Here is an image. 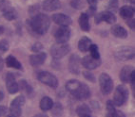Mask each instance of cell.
I'll return each mask as SVG.
<instances>
[{"mask_svg": "<svg viewBox=\"0 0 135 117\" xmlns=\"http://www.w3.org/2000/svg\"><path fill=\"white\" fill-rule=\"evenodd\" d=\"M27 25L34 34L44 35L48 32L51 25V20L48 15L43 13H37V14H34L31 20L27 21Z\"/></svg>", "mask_w": 135, "mask_h": 117, "instance_id": "1", "label": "cell"}, {"mask_svg": "<svg viewBox=\"0 0 135 117\" xmlns=\"http://www.w3.org/2000/svg\"><path fill=\"white\" fill-rule=\"evenodd\" d=\"M66 90L77 100H87L90 97V90L83 82L70 79L66 83Z\"/></svg>", "mask_w": 135, "mask_h": 117, "instance_id": "2", "label": "cell"}, {"mask_svg": "<svg viewBox=\"0 0 135 117\" xmlns=\"http://www.w3.org/2000/svg\"><path fill=\"white\" fill-rule=\"evenodd\" d=\"M128 94H129V93H128V88L126 86H124V85L117 86V88L115 89V92H114L113 100H112L114 106H117V107L123 106L128 101Z\"/></svg>", "mask_w": 135, "mask_h": 117, "instance_id": "3", "label": "cell"}, {"mask_svg": "<svg viewBox=\"0 0 135 117\" xmlns=\"http://www.w3.org/2000/svg\"><path fill=\"white\" fill-rule=\"evenodd\" d=\"M100 90L104 96H108L113 90V80L111 76L107 73H102L99 76Z\"/></svg>", "mask_w": 135, "mask_h": 117, "instance_id": "4", "label": "cell"}, {"mask_svg": "<svg viewBox=\"0 0 135 117\" xmlns=\"http://www.w3.org/2000/svg\"><path fill=\"white\" fill-rule=\"evenodd\" d=\"M37 79L41 83L45 84L47 86L51 87V88L55 89L58 87V79L54 75H52L51 73L48 71H41L39 72L37 75Z\"/></svg>", "mask_w": 135, "mask_h": 117, "instance_id": "5", "label": "cell"}, {"mask_svg": "<svg viewBox=\"0 0 135 117\" xmlns=\"http://www.w3.org/2000/svg\"><path fill=\"white\" fill-rule=\"evenodd\" d=\"M0 10L2 12L3 17L8 21H12V20L16 19V10L7 0H1L0 1Z\"/></svg>", "mask_w": 135, "mask_h": 117, "instance_id": "6", "label": "cell"}, {"mask_svg": "<svg viewBox=\"0 0 135 117\" xmlns=\"http://www.w3.org/2000/svg\"><path fill=\"white\" fill-rule=\"evenodd\" d=\"M26 99L24 96H18L11 102L10 114L15 117H20L22 114V108L25 105Z\"/></svg>", "mask_w": 135, "mask_h": 117, "instance_id": "7", "label": "cell"}, {"mask_svg": "<svg viewBox=\"0 0 135 117\" xmlns=\"http://www.w3.org/2000/svg\"><path fill=\"white\" fill-rule=\"evenodd\" d=\"M134 56V48L131 47V46H122V47L118 48L114 53V57H115L116 60H121V62L132 60Z\"/></svg>", "mask_w": 135, "mask_h": 117, "instance_id": "8", "label": "cell"}, {"mask_svg": "<svg viewBox=\"0 0 135 117\" xmlns=\"http://www.w3.org/2000/svg\"><path fill=\"white\" fill-rule=\"evenodd\" d=\"M70 50V46L66 43H55L53 44L51 48V55L52 56V58H54L55 60H59L62 59L63 57H65L66 55L69 54Z\"/></svg>", "mask_w": 135, "mask_h": 117, "instance_id": "9", "label": "cell"}, {"mask_svg": "<svg viewBox=\"0 0 135 117\" xmlns=\"http://www.w3.org/2000/svg\"><path fill=\"white\" fill-rule=\"evenodd\" d=\"M54 38L58 43H66L70 38V29L69 26H60L54 33Z\"/></svg>", "mask_w": 135, "mask_h": 117, "instance_id": "10", "label": "cell"}, {"mask_svg": "<svg viewBox=\"0 0 135 117\" xmlns=\"http://www.w3.org/2000/svg\"><path fill=\"white\" fill-rule=\"evenodd\" d=\"M6 86H7L8 92L11 93V94H13V93H18L19 91V86H18V82L16 81L15 79V76L11 72H8L7 75H6Z\"/></svg>", "mask_w": 135, "mask_h": 117, "instance_id": "11", "label": "cell"}, {"mask_svg": "<svg viewBox=\"0 0 135 117\" xmlns=\"http://www.w3.org/2000/svg\"><path fill=\"white\" fill-rule=\"evenodd\" d=\"M101 22H106L108 24H114L116 22V16L113 12H102L98 14L95 15V23L100 24Z\"/></svg>", "mask_w": 135, "mask_h": 117, "instance_id": "12", "label": "cell"}, {"mask_svg": "<svg viewBox=\"0 0 135 117\" xmlns=\"http://www.w3.org/2000/svg\"><path fill=\"white\" fill-rule=\"evenodd\" d=\"M80 65H81V60L80 57L76 54H73L70 56L69 60V70L71 74L78 75L80 73Z\"/></svg>", "mask_w": 135, "mask_h": 117, "instance_id": "13", "label": "cell"}, {"mask_svg": "<svg viewBox=\"0 0 135 117\" xmlns=\"http://www.w3.org/2000/svg\"><path fill=\"white\" fill-rule=\"evenodd\" d=\"M81 63H82V65L86 69L94 70L101 65L102 62L101 60H95V59L91 58L90 56H85L81 60Z\"/></svg>", "mask_w": 135, "mask_h": 117, "instance_id": "14", "label": "cell"}, {"mask_svg": "<svg viewBox=\"0 0 135 117\" xmlns=\"http://www.w3.org/2000/svg\"><path fill=\"white\" fill-rule=\"evenodd\" d=\"M52 21L55 23L56 25H59L60 26H69L71 25L73 20L70 16H68L63 13H55L51 16Z\"/></svg>", "mask_w": 135, "mask_h": 117, "instance_id": "15", "label": "cell"}, {"mask_svg": "<svg viewBox=\"0 0 135 117\" xmlns=\"http://www.w3.org/2000/svg\"><path fill=\"white\" fill-rule=\"evenodd\" d=\"M47 60V54L43 51L38 53H35L33 55L30 56V63L31 66H40L46 62Z\"/></svg>", "mask_w": 135, "mask_h": 117, "instance_id": "16", "label": "cell"}, {"mask_svg": "<svg viewBox=\"0 0 135 117\" xmlns=\"http://www.w3.org/2000/svg\"><path fill=\"white\" fill-rule=\"evenodd\" d=\"M42 8L46 12H54L61 8L60 0H44Z\"/></svg>", "mask_w": 135, "mask_h": 117, "instance_id": "17", "label": "cell"}, {"mask_svg": "<svg viewBox=\"0 0 135 117\" xmlns=\"http://www.w3.org/2000/svg\"><path fill=\"white\" fill-rule=\"evenodd\" d=\"M78 23H79L80 29H82L85 32H89L90 30V24H89V16L88 15V13L86 12H83L81 13L79 16V20H78Z\"/></svg>", "mask_w": 135, "mask_h": 117, "instance_id": "18", "label": "cell"}, {"mask_svg": "<svg viewBox=\"0 0 135 117\" xmlns=\"http://www.w3.org/2000/svg\"><path fill=\"white\" fill-rule=\"evenodd\" d=\"M111 34L116 37V38L119 39H126L128 37V31L125 27H123L122 26H119V25H115V26H111Z\"/></svg>", "mask_w": 135, "mask_h": 117, "instance_id": "19", "label": "cell"}, {"mask_svg": "<svg viewBox=\"0 0 135 117\" xmlns=\"http://www.w3.org/2000/svg\"><path fill=\"white\" fill-rule=\"evenodd\" d=\"M134 71V68L130 65H126L122 68L120 72V79L123 83H128L129 82L131 73Z\"/></svg>", "mask_w": 135, "mask_h": 117, "instance_id": "20", "label": "cell"}, {"mask_svg": "<svg viewBox=\"0 0 135 117\" xmlns=\"http://www.w3.org/2000/svg\"><path fill=\"white\" fill-rule=\"evenodd\" d=\"M5 63H6V65H7L8 67H10V68H15V69H16V70H23L21 62L17 60L15 56H12V55L8 56V57L6 58Z\"/></svg>", "mask_w": 135, "mask_h": 117, "instance_id": "21", "label": "cell"}, {"mask_svg": "<svg viewBox=\"0 0 135 117\" xmlns=\"http://www.w3.org/2000/svg\"><path fill=\"white\" fill-rule=\"evenodd\" d=\"M119 14L122 18L128 20L130 18H133L134 15V9L131 6H123L119 10Z\"/></svg>", "mask_w": 135, "mask_h": 117, "instance_id": "22", "label": "cell"}, {"mask_svg": "<svg viewBox=\"0 0 135 117\" xmlns=\"http://www.w3.org/2000/svg\"><path fill=\"white\" fill-rule=\"evenodd\" d=\"M92 44L91 39H89V37H82L80 39L79 42H78V49H79L81 52H87L89 51V46Z\"/></svg>", "mask_w": 135, "mask_h": 117, "instance_id": "23", "label": "cell"}, {"mask_svg": "<svg viewBox=\"0 0 135 117\" xmlns=\"http://www.w3.org/2000/svg\"><path fill=\"white\" fill-rule=\"evenodd\" d=\"M78 117H91V110L87 104H80L76 109Z\"/></svg>", "mask_w": 135, "mask_h": 117, "instance_id": "24", "label": "cell"}, {"mask_svg": "<svg viewBox=\"0 0 135 117\" xmlns=\"http://www.w3.org/2000/svg\"><path fill=\"white\" fill-rule=\"evenodd\" d=\"M53 105V100L51 97L49 96H44L41 98L40 103H39V106H40V109H41L43 112H48L51 109Z\"/></svg>", "mask_w": 135, "mask_h": 117, "instance_id": "25", "label": "cell"}, {"mask_svg": "<svg viewBox=\"0 0 135 117\" xmlns=\"http://www.w3.org/2000/svg\"><path fill=\"white\" fill-rule=\"evenodd\" d=\"M52 117H62L64 113V108L60 102H53V105L51 109Z\"/></svg>", "mask_w": 135, "mask_h": 117, "instance_id": "26", "label": "cell"}, {"mask_svg": "<svg viewBox=\"0 0 135 117\" xmlns=\"http://www.w3.org/2000/svg\"><path fill=\"white\" fill-rule=\"evenodd\" d=\"M18 86H19V90L24 92L27 96H32V94H33V89L25 79H22L21 81L18 83Z\"/></svg>", "mask_w": 135, "mask_h": 117, "instance_id": "27", "label": "cell"}, {"mask_svg": "<svg viewBox=\"0 0 135 117\" xmlns=\"http://www.w3.org/2000/svg\"><path fill=\"white\" fill-rule=\"evenodd\" d=\"M107 117H115L116 114V109L114 104L111 100H109L107 102Z\"/></svg>", "mask_w": 135, "mask_h": 117, "instance_id": "28", "label": "cell"}, {"mask_svg": "<svg viewBox=\"0 0 135 117\" xmlns=\"http://www.w3.org/2000/svg\"><path fill=\"white\" fill-rule=\"evenodd\" d=\"M89 56L95 60H100V52H99V48L97 44L92 43L91 46H89Z\"/></svg>", "mask_w": 135, "mask_h": 117, "instance_id": "29", "label": "cell"}, {"mask_svg": "<svg viewBox=\"0 0 135 117\" xmlns=\"http://www.w3.org/2000/svg\"><path fill=\"white\" fill-rule=\"evenodd\" d=\"M70 6L75 10H82L85 6L84 0H70Z\"/></svg>", "mask_w": 135, "mask_h": 117, "instance_id": "30", "label": "cell"}, {"mask_svg": "<svg viewBox=\"0 0 135 117\" xmlns=\"http://www.w3.org/2000/svg\"><path fill=\"white\" fill-rule=\"evenodd\" d=\"M10 48V44L7 40H0V55L5 54Z\"/></svg>", "mask_w": 135, "mask_h": 117, "instance_id": "31", "label": "cell"}, {"mask_svg": "<svg viewBox=\"0 0 135 117\" xmlns=\"http://www.w3.org/2000/svg\"><path fill=\"white\" fill-rule=\"evenodd\" d=\"M89 5V15H94L95 12L97 10V0H87Z\"/></svg>", "mask_w": 135, "mask_h": 117, "instance_id": "32", "label": "cell"}, {"mask_svg": "<svg viewBox=\"0 0 135 117\" xmlns=\"http://www.w3.org/2000/svg\"><path fill=\"white\" fill-rule=\"evenodd\" d=\"M118 6H119L118 0H109V6H108L109 12H111L114 13L115 12L118 10Z\"/></svg>", "mask_w": 135, "mask_h": 117, "instance_id": "33", "label": "cell"}, {"mask_svg": "<svg viewBox=\"0 0 135 117\" xmlns=\"http://www.w3.org/2000/svg\"><path fill=\"white\" fill-rule=\"evenodd\" d=\"M43 48H44V46L41 43H35L31 46V50L34 53H38V52H41V51L43 50Z\"/></svg>", "mask_w": 135, "mask_h": 117, "instance_id": "34", "label": "cell"}, {"mask_svg": "<svg viewBox=\"0 0 135 117\" xmlns=\"http://www.w3.org/2000/svg\"><path fill=\"white\" fill-rule=\"evenodd\" d=\"M83 76H85V79L89 80L90 82H95L96 79H95V76L92 73H90L89 71H84L83 72Z\"/></svg>", "mask_w": 135, "mask_h": 117, "instance_id": "35", "label": "cell"}, {"mask_svg": "<svg viewBox=\"0 0 135 117\" xmlns=\"http://www.w3.org/2000/svg\"><path fill=\"white\" fill-rule=\"evenodd\" d=\"M7 107L5 106H0V116L1 117H4L6 114H7Z\"/></svg>", "mask_w": 135, "mask_h": 117, "instance_id": "36", "label": "cell"}, {"mask_svg": "<svg viewBox=\"0 0 135 117\" xmlns=\"http://www.w3.org/2000/svg\"><path fill=\"white\" fill-rule=\"evenodd\" d=\"M127 24L128 25V26H129L131 29H133L135 27V22H134V19H133V18H130V19L127 20Z\"/></svg>", "mask_w": 135, "mask_h": 117, "instance_id": "37", "label": "cell"}, {"mask_svg": "<svg viewBox=\"0 0 135 117\" xmlns=\"http://www.w3.org/2000/svg\"><path fill=\"white\" fill-rule=\"evenodd\" d=\"M115 117H126V115L124 114V113L122 112H121V110H116Z\"/></svg>", "mask_w": 135, "mask_h": 117, "instance_id": "38", "label": "cell"}, {"mask_svg": "<svg viewBox=\"0 0 135 117\" xmlns=\"http://www.w3.org/2000/svg\"><path fill=\"white\" fill-rule=\"evenodd\" d=\"M3 67H4V60H3V58L0 55V71L3 70Z\"/></svg>", "mask_w": 135, "mask_h": 117, "instance_id": "39", "label": "cell"}, {"mask_svg": "<svg viewBox=\"0 0 135 117\" xmlns=\"http://www.w3.org/2000/svg\"><path fill=\"white\" fill-rule=\"evenodd\" d=\"M33 117H49L47 114H45V113H38V114L34 115Z\"/></svg>", "mask_w": 135, "mask_h": 117, "instance_id": "40", "label": "cell"}, {"mask_svg": "<svg viewBox=\"0 0 135 117\" xmlns=\"http://www.w3.org/2000/svg\"><path fill=\"white\" fill-rule=\"evenodd\" d=\"M4 31H5V29H4V26H0V35H2L4 33Z\"/></svg>", "mask_w": 135, "mask_h": 117, "instance_id": "41", "label": "cell"}, {"mask_svg": "<svg viewBox=\"0 0 135 117\" xmlns=\"http://www.w3.org/2000/svg\"><path fill=\"white\" fill-rule=\"evenodd\" d=\"M3 98H4V94H3V93L1 91H0V102L3 100Z\"/></svg>", "mask_w": 135, "mask_h": 117, "instance_id": "42", "label": "cell"}, {"mask_svg": "<svg viewBox=\"0 0 135 117\" xmlns=\"http://www.w3.org/2000/svg\"><path fill=\"white\" fill-rule=\"evenodd\" d=\"M127 1H128V2H130V3H134V0H127Z\"/></svg>", "mask_w": 135, "mask_h": 117, "instance_id": "43", "label": "cell"}, {"mask_svg": "<svg viewBox=\"0 0 135 117\" xmlns=\"http://www.w3.org/2000/svg\"><path fill=\"white\" fill-rule=\"evenodd\" d=\"M7 117H15V116H12V115H11V114H9V115H8Z\"/></svg>", "mask_w": 135, "mask_h": 117, "instance_id": "44", "label": "cell"}, {"mask_svg": "<svg viewBox=\"0 0 135 117\" xmlns=\"http://www.w3.org/2000/svg\"><path fill=\"white\" fill-rule=\"evenodd\" d=\"M0 1H1V0H0Z\"/></svg>", "mask_w": 135, "mask_h": 117, "instance_id": "45", "label": "cell"}]
</instances>
